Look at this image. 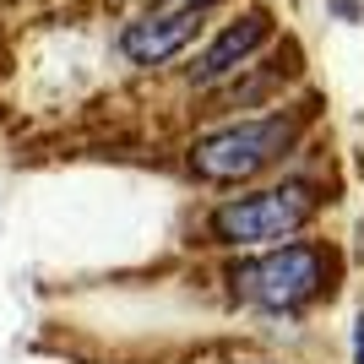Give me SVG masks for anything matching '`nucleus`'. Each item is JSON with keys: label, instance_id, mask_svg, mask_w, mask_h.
I'll list each match as a JSON object with an SVG mask.
<instances>
[{"label": "nucleus", "instance_id": "nucleus-1", "mask_svg": "<svg viewBox=\"0 0 364 364\" xmlns=\"http://www.w3.org/2000/svg\"><path fill=\"white\" fill-rule=\"evenodd\" d=\"M332 277H337V256L326 245L294 240L267 250V256L240 261L228 272V289H234V299L261 304V310H304L332 289Z\"/></svg>", "mask_w": 364, "mask_h": 364}, {"label": "nucleus", "instance_id": "nucleus-2", "mask_svg": "<svg viewBox=\"0 0 364 364\" xmlns=\"http://www.w3.org/2000/svg\"><path fill=\"white\" fill-rule=\"evenodd\" d=\"M299 114H261V120H240L223 131L191 141V174L207 185H245L261 168H272L283 152L299 141Z\"/></svg>", "mask_w": 364, "mask_h": 364}, {"label": "nucleus", "instance_id": "nucleus-3", "mask_svg": "<svg viewBox=\"0 0 364 364\" xmlns=\"http://www.w3.org/2000/svg\"><path fill=\"white\" fill-rule=\"evenodd\" d=\"M316 213H321V185L283 180V185H267V191H250V196H228L207 218V234L218 245H277L299 234Z\"/></svg>", "mask_w": 364, "mask_h": 364}, {"label": "nucleus", "instance_id": "nucleus-4", "mask_svg": "<svg viewBox=\"0 0 364 364\" xmlns=\"http://www.w3.org/2000/svg\"><path fill=\"white\" fill-rule=\"evenodd\" d=\"M196 33H201L196 11H147L120 33V49L136 65H164V60H174V55H185V49L196 44Z\"/></svg>", "mask_w": 364, "mask_h": 364}, {"label": "nucleus", "instance_id": "nucleus-5", "mask_svg": "<svg viewBox=\"0 0 364 364\" xmlns=\"http://www.w3.org/2000/svg\"><path fill=\"white\" fill-rule=\"evenodd\" d=\"M267 38H272V16H267V11H245L240 22H228L213 44L201 49L196 82H201V87H213V82H223V76L245 71V60H250V55H256Z\"/></svg>", "mask_w": 364, "mask_h": 364}, {"label": "nucleus", "instance_id": "nucleus-6", "mask_svg": "<svg viewBox=\"0 0 364 364\" xmlns=\"http://www.w3.org/2000/svg\"><path fill=\"white\" fill-rule=\"evenodd\" d=\"M207 6H218V0H152V11H207Z\"/></svg>", "mask_w": 364, "mask_h": 364}, {"label": "nucleus", "instance_id": "nucleus-7", "mask_svg": "<svg viewBox=\"0 0 364 364\" xmlns=\"http://www.w3.org/2000/svg\"><path fill=\"white\" fill-rule=\"evenodd\" d=\"M353 364H364V310H359V321H353Z\"/></svg>", "mask_w": 364, "mask_h": 364}, {"label": "nucleus", "instance_id": "nucleus-8", "mask_svg": "<svg viewBox=\"0 0 364 364\" xmlns=\"http://www.w3.org/2000/svg\"><path fill=\"white\" fill-rule=\"evenodd\" d=\"M240 364H267V359H240Z\"/></svg>", "mask_w": 364, "mask_h": 364}]
</instances>
